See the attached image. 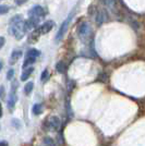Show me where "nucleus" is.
Returning <instances> with one entry per match:
<instances>
[{
	"label": "nucleus",
	"instance_id": "dca6fc26",
	"mask_svg": "<svg viewBox=\"0 0 145 146\" xmlns=\"http://www.w3.org/2000/svg\"><path fill=\"white\" fill-rule=\"evenodd\" d=\"M49 78H50V74H49L48 69H45L42 72V75H41V81H42L43 83H46L49 80Z\"/></svg>",
	"mask_w": 145,
	"mask_h": 146
},
{
	"label": "nucleus",
	"instance_id": "9d476101",
	"mask_svg": "<svg viewBox=\"0 0 145 146\" xmlns=\"http://www.w3.org/2000/svg\"><path fill=\"white\" fill-rule=\"evenodd\" d=\"M88 32H90V25L87 24L86 22H82V23L80 24L79 29H78V33H79V35L81 37L86 36Z\"/></svg>",
	"mask_w": 145,
	"mask_h": 146
},
{
	"label": "nucleus",
	"instance_id": "f03ea898",
	"mask_svg": "<svg viewBox=\"0 0 145 146\" xmlns=\"http://www.w3.org/2000/svg\"><path fill=\"white\" fill-rule=\"evenodd\" d=\"M27 32L26 29V25H25V21H21L18 23H14V24H9V33L14 36L15 39H22L25 36V33Z\"/></svg>",
	"mask_w": 145,
	"mask_h": 146
},
{
	"label": "nucleus",
	"instance_id": "f8f14e48",
	"mask_svg": "<svg viewBox=\"0 0 145 146\" xmlns=\"http://www.w3.org/2000/svg\"><path fill=\"white\" fill-rule=\"evenodd\" d=\"M37 58H34V57H25L24 62H23V69H26V68L31 67L32 64H34L36 62Z\"/></svg>",
	"mask_w": 145,
	"mask_h": 146
},
{
	"label": "nucleus",
	"instance_id": "4be33fe9",
	"mask_svg": "<svg viewBox=\"0 0 145 146\" xmlns=\"http://www.w3.org/2000/svg\"><path fill=\"white\" fill-rule=\"evenodd\" d=\"M13 76H14V70H13V69H9L8 72H7V79L12 80Z\"/></svg>",
	"mask_w": 145,
	"mask_h": 146
},
{
	"label": "nucleus",
	"instance_id": "9b49d317",
	"mask_svg": "<svg viewBox=\"0 0 145 146\" xmlns=\"http://www.w3.org/2000/svg\"><path fill=\"white\" fill-rule=\"evenodd\" d=\"M33 71H34V68L33 67H29V68H26V69H24V71H23L22 75H21V81L25 82L26 80L30 79L31 74L33 73Z\"/></svg>",
	"mask_w": 145,
	"mask_h": 146
},
{
	"label": "nucleus",
	"instance_id": "ddd939ff",
	"mask_svg": "<svg viewBox=\"0 0 145 146\" xmlns=\"http://www.w3.org/2000/svg\"><path fill=\"white\" fill-rule=\"evenodd\" d=\"M43 111V106L41 104H34L33 108H32V112L34 116H39Z\"/></svg>",
	"mask_w": 145,
	"mask_h": 146
},
{
	"label": "nucleus",
	"instance_id": "2eb2a0df",
	"mask_svg": "<svg viewBox=\"0 0 145 146\" xmlns=\"http://www.w3.org/2000/svg\"><path fill=\"white\" fill-rule=\"evenodd\" d=\"M41 56V51L36 48H32L30 50H27V52H26V55L25 57H34V58H37V57H39Z\"/></svg>",
	"mask_w": 145,
	"mask_h": 146
},
{
	"label": "nucleus",
	"instance_id": "39448f33",
	"mask_svg": "<svg viewBox=\"0 0 145 146\" xmlns=\"http://www.w3.org/2000/svg\"><path fill=\"white\" fill-rule=\"evenodd\" d=\"M46 15V11L42 6H34L29 11V17H34V18L42 19Z\"/></svg>",
	"mask_w": 145,
	"mask_h": 146
},
{
	"label": "nucleus",
	"instance_id": "b1692460",
	"mask_svg": "<svg viewBox=\"0 0 145 146\" xmlns=\"http://www.w3.org/2000/svg\"><path fill=\"white\" fill-rule=\"evenodd\" d=\"M29 0H14V2H15V5H18V6H22V5H24L25 2H27Z\"/></svg>",
	"mask_w": 145,
	"mask_h": 146
},
{
	"label": "nucleus",
	"instance_id": "f3484780",
	"mask_svg": "<svg viewBox=\"0 0 145 146\" xmlns=\"http://www.w3.org/2000/svg\"><path fill=\"white\" fill-rule=\"evenodd\" d=\"M23 21V18L21 14H17V15H13L12 18L9 20V24H14V23H18V22H21Z\"/></svg>",
	"mask_w": 145,
	"mask_h": 146
},
{
	"label": "nucleus",
	"instance_id": "a211bd4d",
	"mask_svg": "<svg viewBox=\"0 0 145 146\" xmlns=\"http://www.w3.org/2000/svg\"><path fill=\"white\" fill-rule=\"evenodd\" d=\"M33 87H34V84H33V82H27L24 86V93L26 95H30L32 91H33Z\"/></svg>",
	"mask_w": 145,
	"mask_h": 146
},
{
	"label": "nucleus",
	"instance_id": "0eeeda50",
	"mask_svg": "<svg viewBox=\"0 0 145 146\" xmlns=\"http://www.w3.org/2000/svg\"><path fill=\"white\" fill-rule=\"evenodd\" d=\"M47 124H48V128L50 130L57 131L58 129L60 128V119L56 116H51L49 118L48 121H47Z\"/></svg>",
	"mask_w": 145,
	"mask_h": 146
},
{
	"label": "nucleus",
	"instance_id": "4468645a",
	"mask_svg": "<svg viewBox=\"0 0 145 146\" xmlns=\"http://www.w3.org/2000/svg\"><path fill=\"white\" fill-rule=\"evenodd\" d=\"M56 70L58 73H65L67 70V64L65 63V61H59L56 64Z\"/></svg>",
	"mask_w": 145,
	"mask_h": 146
},
{
	"label": "nucleus",
	"instance_id": "6e6552de",
	"mask_svg": "<svg viewBox=\"0 0 145 146\" xmlns=\"http://www.w3.org/2000/svg\"><path fill=\"white\" fill-rule=\"evenodd\" d=\"M39 21H41V19L34 18V17H29V19L25 21V25H26L27 31L33 30V29H37L38 24H39Z\"/></svg>",
	"mask_w": 145,
	"mask_h": 146
},
{
	"label": "nucleus",
	"instance_id": "412c9836",
	"mask_svg": "<svg viewBox=\"0 0 145 146\" xmlns=\"http://www.w3.org/2000/svg\"><path fill=\"white\" fill-rule=\"evenodd\" d=\"M7 12H9V7L5 6V5H1V6H0V14L3 15V14H6Z\"/></svg>",
	"mask_w": 145,
	"mask_h": 146
},
{
	"label": "nucleus",
	"instance_id": "423d86ee",
	"mask_svg": "<svg viewBox=\"0 0 145 146\" xmlns=\"http://www.w3.org/2000/svg\"><path fill=\"white\" fill-rule=\"evenodd\" d=\"M107 20H108V13L106 11V9H98L96 15H95V21H96L97 24H103Z\"/></svg>",
	"mask_w": 145,
	"mask_h": 146
},
{
	"label": "nucleus",
	"instance_id": "7ed1b4c3",
	"mask_svg": "<svg viewBox=\"0 0 145 146\" xmlns=\"http://www.w3.org/2000/svg\"><path fill=\"white\" fill-rule=\"evenodd\" d=\"M54 26H55L54 21H47V22L43 23L42 25H39L37 29H35V30L33 31L32 37H38L41 36V35H45V34H47V33H49L50 31L53 30Z\"/></svg>",
	"mask_w": 145,
	"mask_h": 146
},
{
	"label": "nucleus",
	"instance_id": "a878e982",
	"mask_svg": "<svg viewBox=\"0 0 145 146\" xmlns=\"http://www.w3.org/2000/svg\"><path fill=\"white\" fill-rule=\"evenodd\" d=\"M0 146H9V145H8V143H7L6 141H1L0 142Z\"/></svg>",
	"mask_w": 145,
	"mask_h": 146
},
{
	"label": "nucleus",
	"instance_id": "6ab92c4d",
	"mask_svg": "<svg viewBox=\"0 0 145 146\" xmlns=\"http://www.w3.org/2000/svg\"><path fill=\"white\" fill-rule=\"evenodd\" d=\"M102 1V3H103L105 7H107V8H110V9H112L114 8V5H115V0H100Z\"/></svg>",
	"mask_w": 145,
	"mask_h": 146
},
{
	"label": "nucleus",
	"instance_id": "aec40b11",
	"mask_svg": "<svg viewBox=\"0 0 145 146\" xmlns=\"http://www.w3.org/2000/svg\"><path fill=\"white\" fill-rule=\"evenodd\" d=\"M11 124L14 129H21V122L18 119H12L11 120Z\"/></svg>",
	"mask_w": 145,
	"mask_h": 146
},
{
	"label": "nucleus",
	"instance_id": "1a4fd4ad",
	"mask_svg": "<svg viewBox=\"0 0 145 146\" xmlns=\"http://www.w3.org/2000/svg\"><path fill=\"white\" fill-rule=\"evenodd\" d=\"M21 56H22V50H20V49H14V50H12L11 56H10V60H9L10 64H14L21 58Z\"/></svg>",
	"mask_w": 145,
	"mask_h": 146
},
{
	"label": "nucleus",
	"instance_id": "20e7f679",
	"mask_svg": "<svg viewBox=\"0 0 145 146\" xmlns=\"http://www.w3.org/2000/svg\"><path fill=\"white\" fill-rule=\"evenodd\" d=\"M19 83L17 81H13L12 84H11V91L9 93V98H8V108L10 110H12L17 104V100H18V94H17V90H18Z\"/></svg>",
	"mask_w": 145,
	"mask_h": 146
},
{
	"label": "nucleus",
	"instance_id": "5701e85b",
	"mask_svg": "<svg viewBox=\"0 0 145 146\" xmlns=\"http://www.w3.org/2000/svg\"><path fill=\"white\" fill-rule=\"evenodd\" d=\"M0 97L2 100H5V97H6V92H5V86L1 85L0 86Z\"/></svg>",
	"mask_w": 145,
	"mask_h": 146
},
{
	"label": "nucleus",
	"instance_id": "f257e3e1",
	"mask_svg": "<svg viewBox=\"0 0 145 146\" xmlns=\"http://www.w3.org/2000/svg\"><path fill=\"white\" fill-rule=\"evenodd\" d=\"M75 11H76V7L72 8L71 12L68 14L67 19L62 22V24H61V26L59 27L58 32H57V34H56V42H57V43H59L61 39L63 38L65 34L67 33V31H68L69 26H70V23L72 22L73 18H74V15H75Z\"/></svg>",
	"mask_w": 145,
	"mask_h": 146
},
{
	"label": "nucleus",
	"instance_id": "393cba45",
	"mask_svg": "<svg viewBox=\"0 0 145 146\" xmlns=\"http://www.w3.org/2000/svg\"><path fill=\"white\" fill-rule=\"evenodd\" d=\"M5 46V37L1 36L0 37V48H2Z\"/></svg>",
	"mask_w": 145,
	"mask_h": 146
}]
</instances>
